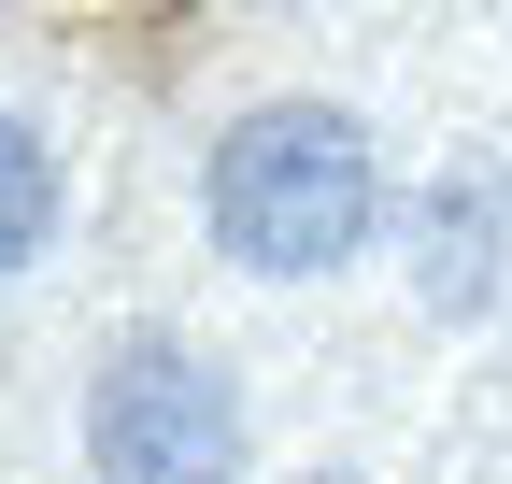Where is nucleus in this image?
<instances>
[{"label": "nucleus", "instance_id": "f257e3e1", "mask_svg": "<svg viewBox=\"0 0 512 484\" xmlns=\"http://www.w3.org/2000/svg\"><path fill=\"white\" fill-rule=\"evenodd\" d=\"M200 214H214V257L271 271V285H313L370 257V214H384V171H370V129L328 100H271L242 114L200 171Z\"/></svg>", "mask_w": 512, "mask_h": 484}, {"label": "nucleus", "instance_id": "f03ea898", "mask_svg": "<svg viewBox=\"0 0 512 484\" xmlns=\"http://www.w3.org/2000/svg\"><path fill=\"white\" fill-rule=\"evenodd\" d=\"M86 470H100V484H242V385L214 371L200 342H171V328L100 342Z\"/></svg>", "mask_w": 512, "mask_h": 484}, {"label": "nucleus", "instance_id": "7ed1b4c3", "mask_svg": "<svg viewBox=\"0 0 512 484\" xmlns=\"http://www.w3.org/2000/svg\"><path fill=\"white\" fill-rule=\"evenodd\" d=\"M484 242H498V200H484V186H470V200H456V186L427 200V299H441V314H470V299L498 285Z\"/></svg>", "mask_w": 512, "mask_h": 484}, {"label": "nucleus", "instance_id": "20e7f679", "mask_svg": "<svg viewBox=\"0 0 512 484\" xmlns=\"http://www.w3.org/2000/svg\"><path fill=\"white\" fill-rule=\"evenodd\" d=\"M43 242H57V157L15 129V114H0V285H15Z\"/></svg>", "mask_w": 512, "mask_h": 484}]
</instances>
